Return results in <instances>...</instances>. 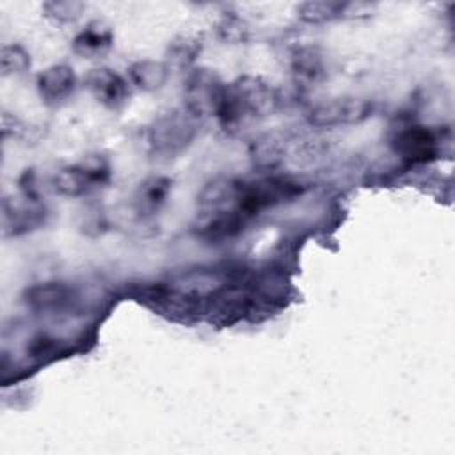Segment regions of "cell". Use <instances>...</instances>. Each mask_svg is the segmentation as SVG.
I'll list each match as a JSON object with an SVG mask.
<instances>
[{
    "instance_id": "obj_20",
    "label": "cell",
    "mask_w": 455,
    "mask_h": 455,
    "mask_svg": "<svg viewBox=\"0 0 455 455\" xmlns=\"http://www.w3.org/2000/svg\"><path fill=\"white\" fill-rule=\"evenodd\" d=\"M30 68V53L20 44H5L0 50V71L4 76L21 75Z\"/></svg>"
},
{
    "instance_id": "obj_19",
    "label": "cell",
    "mask_w": 455,
    "mask_h": 455,
    "mask_svg": "<svg viewBox=\"0 0 455 455\" xmlns=\"http://www.w3.org/2000/svg\"><path fill=\"white\" fill-rule=\"evenodd\" d=\"M201 39L194 36H180L169 44V59L178 68L190 66L196 57L201 53Z\"/></svg>"
},
{
    "instance_id": "obj_18",
    "label": "cell",
    "mask_w": 455,
    "mask_h": 455,
    "mask_svg": "<svg viewBox=\"0 0 455 455\" xmlns=\"http://www.w3.org/2000/svg\"><path fill=\"white\" fill-rule=\"evenodd\" d=\"M343 7H345V2L309 0V2H302L297 7V16L304 23L318 25V23H325V21H331V20L341 16Z\"/></svg>"
},
{
    "instance_id": "obj_4",
    "label": "cell",
    "mask_w": 455,
    "mask_h": 455,
    "mask_svg": "<svg viewBox=\"0 0 455 455\" xmlns=\"http://www.w3.org/2000/svg\"><path fill=\"white\" fill-rule=\"evenodd\" d=\"M254 306L252 290L247 284L233 279L228 281L220 290L210 295L204 302V318L217 327H229L247 316Z\"/></svg>"
},
{
    "instance_id": "obj_8",
    "label": "cell",
    "mask_w": 455,
    "mask_h": 455,
    "mask_svg": "<svg viewBox=\"0 0 455 455\" xmlns=\"http://www.w3.org/2000/svg\"><path fill=\"white\" fill-rule=\"evenodd\" d=\"M370 101L355 96H343L315 105L307 114V121L318 128H332L339 124L361 123L370 116Z\"/></svg>"
},
{
    "instance_id": "obj_1",
    "label": "cell",
    "mask_w": 455,
    "mask_h": 455,
    "mask_svg": "<svg viewBox=\"0 0 455 455\" xmlns=\"http://www.w3.org/2000/svg\"><path fill=\"white\" fill-rule=\"evenodd\" d=\"M249 219L243 203V181L217 178L197 197L194 231L208 242H220L236 236Z\"/></svg>"
},
{
    "instance_id": "obj_16",
    "label": "cell",
    "mask_w": 455,
    "mask_h": 455,
    "mask_svg": "<svg viewBox=\"0 0 455 455\" xmlns=\"http://www.w3.org/2000/svg\"><path fill=\"white\" fill-rule=\"evenodd\" d=\"M130 80L135 87L142 91H158L169 76V68L164 62L158 60H137L128 69Z\"/></svg>"
},
{
    "instance_id": "obj_10",
    "label": "cell",
    "mask_w": 455,
    "mask_h": 455,
    "mask_svg": "<svg viewBox=\"0 0 455 455\" xmlns=\"http://www.w3.org/2000/svg\"><path fill=\"white\" fill-rule=\"evenodd\" d=\"M393 149L409 162H427L437 151V140L428 128L407 126L393 139Z\"/></svg>"
},
{
    "instance_id": "obj_7",
    "label": "cell",
    "mask_w": 455,
    "mask_h": 455,
    "mask_svg": "<svg viewBox=\"0 0 455 455\" xmlns=\"http://www.w3.org/2000/svg\"><path fill=\"white\" fill-rule=\"evenodd\" d=\"M2 213L5 236H20L32 229H37L41 224H44L46 219L44 204L30 190H25L18 197H5L2 204Z\"/></svg>"
},
{
    "instance_id": "obj_3",
    "label": "cell",
    "mask_w": 455,
    "mask_h": 455,
    "mask_svg": "<svg viewBox=\"0 0 455 455\" xmlns=\"http://www.w3.org/2000/svg\"><path fill=\"white\" fill-rule=\"evenodd\" d=\"M197 117L185 107L174 108L153 121L148 130V142L155 155L176 156L190 146L197 133Z\"/></svg>"
},
{
    "instance_id": "obj_21",
    "label": "cell",
    "mask_w": 455,
    "mask_h": 455,
    "mask_svg": "<svg viewBox=\"0 0 455 455\" xmlns=\"http://www.w3.org/2000/svg\"><path fill=\"white\" fill-rule=\"evenodd\" d=\"M85 5L76 0H52L43 4V12L57 23H69L80 18Z\"/></svg>"
},
{
    "instance_id": "obj_14",
    "label": "cell",
    "mask_w": 455,
    "mask_h": 455,
    "mask_svg": "<svg viewBox=\"0 0 455 455\" xmlns=\"http://www.w3.org/2000/svg\"><path fill=\"white\" fill-rule=\"evenodd\" d=\"M171 180L164 176H153L140 183L135 194V206L140 213L151 215L155 213L167 199L171 192Z\"/></svg>"
},
{
    "instance_id": "obj_12",
    "label": "cell",
    "mask_w": 455,
    "mask_h": 455,
    "mask_svg": "<svg viewBox=\"0 0 455 455\" xmlns=\"http://www.w3.org/2000/svg\"><path fill=\"white\" fill-rule=\"evenodd\" d=\"M25 304L37 313H53L68 307L73 300V290L66 283H39L25 290Z\"/></svg>"
},
{
    "instance_id": "obj_5",
    "label": "cell",
    "mask_w": 455,
    "mask_h": 455,
    "mask_svg": "<svg viewBox=\"0 0 455 455\" xmlns=\"http://www.w3.org/2000/svg\"><path fill=\"white\" fill-rule=\"evenodd\" d=\"M226 92V84L208 68L194 69L185 82V108L197 119L219 114Z\"/></svg>"
},
{
    "instance_id": "obj_6",
    "label": "cell",
    "mask_w": 455,
    "mask_h": 455,
    "mask_svg": "<svg viewBox=\"0 0 455 455\" xmlns=\"http://www.w3.org/2000/svg\"><path fill=\"white\" fill-rule=\"evenodd\" d=\"M108 176V164L101 156H89L80 164L59 169L52 178V185L55 192L62 196L78 197L94 187L107 183Z\"/></svg>"
},
{
    "instance_id": "obj_9",
    "label": "cell",
    "mask_w": 455,
    "mask_h": 455,
    "mask_svg": "<svg viewBox=\"0 0 455 455\" xmlns=\"http://www.w3.org/2000/svg\"><path fill=\"white\" fill-rule=\"evenodd\" d=\"M91 94L107 108H119L130 98L128 82L110 68H94L85 76Z\"/></svg>"
},
{
    "instance_id": "obj_11",
    "label": "cell",
    "mask_w": 455,
    "mask_h": 455,
    "mask_svg": "<svg viewBox=\"0 0 455 455\" xmlns=\"http://www.w3.org/2000/svg\"><path fill=\"white\" fill-rule=\"evenodd\" d=\"M76 87V76L71 66L53 64L39 73L37 89L44 103L59 105L66 101Z\"/></svg>"
},
{
    "instance_id": "obj_13",
    "label": "cell",
    "mask_w": 455,
    "mask_h": 455,
    "mask_svg": "<svg viewBox=\"0 0 455 455\" xmlns=\"http://www.w3.org/2000/svg\"><path fill=\"white\" fill-rule=\"evenodd\" d=\"M114 44V30L103 21L87 23L73 39V52L84 59H98Z\"/></svg>"
},
{
    "instance_id": "obj_22",
    "label": "cell",
    "mask_w": 455,
    "mask_h": 455,
    "mask_svg": "<svg viewBox=\"0 0 455 455\" xmlns=\"http://www.w3.org/2000/svg\"><path fill=\"white\" fill-rule=\"evenodd\" d=\"M217 30H219V37L226 43H243L247 41V36H249L247 23L235 14L224 16Z\"/></svg>"
},
{
    "instance_id": "obj_15",
    "label": "cell",
    "mask_w": 455,
    "mask_h": 455,
    "mask_svg": "<svg viewBox=\"0 0 455 455\" xmlns=\"http://www.w3.org/2000/svg\"><path fill=\"white\" fill-rule=\"evenodd\" d=\"M291 69L295 78L306 84H316L325 76L323 57L315 46L299 48L291 57Z\"/></svg>"
},
{
    "instance_id": "obj_17",
    "label": "cell",
    "mask_w": 455,
    "mask_h": 455,
    "mask_svg": "<svg viewBox=\"0 0 455 455\" xmlns=\"http://www.w3.org/2000/svg\"><path fill=\"white\" fill-rule=\"evenodd\" d=\"M284 158V142L277 135H263L251 146V160L259 169H275Z\"/></svg>"
},
{
    "instance_id": "obj_2",
    "label": "cell",
    "mask_w": 455,
    "mask_h": 455,
    "mask_svg": "<svg viewBox=\"0 0 455 455\" xmlns=\"http://www.w3.org/2000/svg\"><path fill=\"white\" fill-rule=\"evenodd\" d=\"M275 105V91L261 76L243 75L229 85L226 84V92L217 119L224 130H236L247 121L272 114Z\"/></svg>"
}]
</instances>
